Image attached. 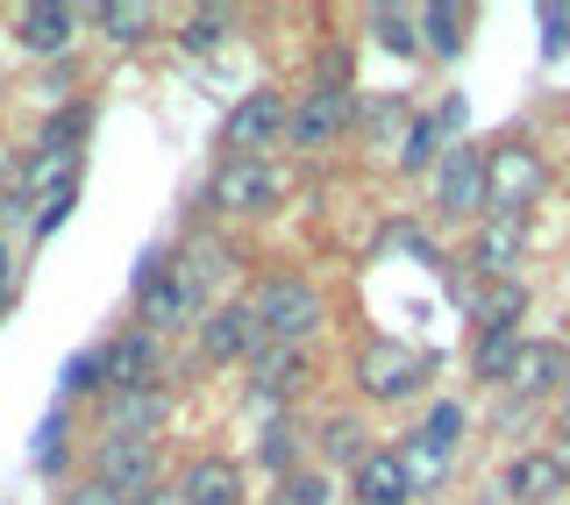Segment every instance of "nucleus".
Here are the masks:
<instances>
[{"label": "nucleus", "instance_id": "cd10ccee", "mask_svg": "<svg viewBox=\"0 0 570 505\" xmlns=\"http://www.w3.org/2000/svg\"><path fill=\"white\" fill-rule=\"evenodd\" d=\"M421 442L435 448V456H450V448L463 442V406H435V413H428V427H421Z\"/></svg>", "mask_w": 570, "mask_h": 505}, {"label": "nucleus", "instance_id": "58836bf2", "mask_svg": "<svg viewBox=\"0 0 570 505\" xmlns=\"http://www.w3.org/2000/svg\"><path fill=\"white\" fill-rule=\"evenodd\" d=\"M557 442H570V406H563V427H557Z\"/></svg>", "mask_w": 570, "mask_h": 505}, {"label": "nucleus", "instance_id": "aec40b11", "mask_svg": "<svg viewBox=\"0 0 570 505\" xmlns=\"http://www.w3.org/2000/svg\"><path fill=\"white\" fill-rule=\"evenodd\" d=\"M107 377H115V392H142L150 385V370H157V335H121V341H107Z\"/></svg>", "mask_w": 570, "mask_h": 505}, {"label": "nucleus", "instance_id": "423d86ee", "mask_svg": "<svg viewBox=\"0 0 570 505\" xmlns=\"http://www.w3.org/2000/svg\"><path fill=\"white\" fill-rule=\"evenodd\" d=\"M485 207V150H471V142H450L435 165V214H450V221H471V214Z\"/></svg>", "mask_w": 570, "mask_h": 505}, {"label": "nucleus", "instance_id": "412c9836", "mask_svg": "<svg viewBox=\"0 0 570 505\" xmlns=\"http://www.w3.org/2000/svg\"><path fill=\"white\" fill-rule=\"evenodd\" d=\"M421 22V50H435V58H463V29H471V14L456 8V0H435V8L414 14Z\"/></svg>", "mask_w": 570, "mask_h": 505}, {"label": "nucleus", "instance_id": "473e14b6", "mask_svg": "<svg viewBox=\"0 0 570 505\" xmlns=\"http://www.w3.org/2000/svg\"><path fill=\"white\" fill-rule=\"evenodd\" d=\"M278 505H328V484H321L314 471H307V477H285V492H278Z\"/></svg>", "mask_w": 570, "mask_h": 505}, {"label": "nucleus", "instance_id": "4c0bfd02", "mask_svg": "<svg viewBox=\"0 0 570 505\" xmlns=\"http://www.w3.org/2000/svg\"><path fill=\"white\" fill-rule=\"evenodd\" d=\"M549 456H557V471L570 477V442H557V448H549Z\"/></svg>", "mask_w": 570, "mask_h": 505}, {"label": "nucleus", "instance_id": "c756f323", "mask_svg": "<svg viewBox=\"0 0 570 505\" xmlns=\"http://www.w3.org/2000/svg\"><path fill=\"white\" fill-rule=\"evenodd\" d=\"M321 448H328L335 463H356V448H364V427H356L350 413H335V420L321 427Z\"/></svg>", "mask_w": 570, "mask_h": 505}, {"label": "nucleus", "instance_id": "20e7f679", "mask_svg": "<svg viewBox=\"0 0 570 505\" xmlns=\"http://www.w3.org/2000/svg\"><path fill=\"white\" fill-rule=\"evenodd\" d=\"M249 306H257V320H264V341H285V349H299V341L321 328V293L299 285V278H272Z\"/></svg>", "mask_w": 570, "mask_h": 505}, {"label": "nucleus", "instance_id": "ea45409f", "mask_svg": "<svg viewBox=\"0 0 570 505\" xmlns=\"http://www.w3.org/2000/svg\"><path fill=\"white\" fill-rule=\"evenodd\" d=\"M0 285H8V242H0Z\"/></svg>", "mask_w": 570, "mask_h": 505}, {"label": "nucleus", "instance_id": "b1692460", "mask_svg": "<svg viewBox=\"0 0 570 505\" xmlns=\"http://www.w3.org/2000/svg\"><path fill=\"white\" fill-rule=\"evenodd\" d=\"M513 356H521V335H478V349H471V370L485 377V385H507V370H513Z\"/></svg>", "mask_w": 570, "mask_h": 505}, {"label": "nucleus", "instance_id": "393cba45", "mask_svg": "<svg viewBox=\"0 0 570 505\" xmlns=\"http://www.w3.org/2000/svg\"><path fill=\"white\" fill-rule=\"evenodd\" d=\"M435 142H442V129L428 115H414V121H406V136L392 142V150H400L392 165H400V171H428V165H435Z\"/></svg>", "mask_w": 570, "mask_h": 505}, {"label": "nucleus", "instance_id": "a211bd4d", "mask_svg": "<svg viewBox=\"0 0 570 505\" xmlns=\"http://www.w3.org/2000/svg\"><path fill=\"white\" fill-rule=\"evenodd\" d=\"M557 492H563V471H557V456H549V448H528V456L507 463V498L513 505H549Z\"/></svg>", "mask_w": 570, "mask_h": 505}, {"label": "nucleus", "instance_id": "f03ea898", "mask_svg": "<svg viewBox=\"0 0 570 505\" xmlns=\"http://www.w3.org/2000/svg\"><path fill=\"white\" fill-rule=\"evenodd\" d=\"M542 186H549V165L534 142H499L485 157V207L492 214H528Z\"/></svg>", "mask_w": 570, "mask_h": 505}, {"label": "nucleus", "instance_id": "a19ab883", "mask_svg": "<svg viewBox=\"0 0 570 505\" xmlns=\"http://www.w3.org/2000/svg\"><path fill=\"white\" fill-rule=\"evenodd\" d=\"M8 299H14V293H8V285H0V314H8Z\"/></svg>", "mask_w": 570, "mask_h": 505}, {"label": "nucleus", "instance_id": "2f4dec72", "mask_svg": "<svg viewBox=\"0 0 570 505\" xmlns=\"http://www.w3.org/2000/svg\"><path fill=\"white\" fill-rule=\"evenodd\" d=\"M100 377H107V356L100 349L94 356H71V364H65V392H94Z\"/></svg>", "mask_w": 570, "mask_h": 505}, {"label": "nucleus", "instance_id": "7ed1b4c3", "mask_svg": "<svg viewBox=\"0 0 570 505\" xmlns=\"http://www.w3.org/2000/svg\"><path fill=\"white\" fill-rule=\"evenodd\" d=\"M207 200L222 207V214H272L285 200V171L264 165V157H228V165L214 171Z\"/></svg>", "mask_w": 570, "mask_h": 505}, {"label": "nucleus", "instance_id": "c9c22d12", "mask_svg": "<svg viewBox=\"0 0 570 505\" xmlns=\"http://www.w3.org/2000/svg\"><path fill=\"white\" fill-rule=\"evenodd\" d=\"M65 505H121V498L107 492V484H71V492H65Z\"/></svg>", "mask_w": 570, "mask_h": 505}, {"label": "nucleus", "instance_id": "f257e3e1", "mask_svg": "<svg viewBox=\"0 0 570 505\" xmlns=\"http://www.w3.org/2000/svg\"><path fill=\"white\" fill-rule=\"evenodd\" d=\"M428 370H435V356L414 349V341H364V349H356V392L379 399V406H392L414 385H428Z\"/></svg>", "mask_w": 570, "mask_h": 505}, {"label": "nucleus", "instance_id": "e433bc0d", "mask_svg": "<svg viewBox=\"0 0 570 505\" xmlns=\"http://www.w3.org/2000/svg\"><path fill=\"white\" fill-rule=\"evenodd\" d=\"M142 505H186V492H178V484H171V492H165V484H157V492L142 498Z\"/></svg>", "mask_w": 570, "mask_h": 505}, {"label": "nucleus", "instance_id": "ddd939ff", "mask_svg": "<svg viewBox=\"0 0 570 505\" xmlns=\"http://www.w3.org/2000/svg\"><path fill=\"white\" fill-rule=\"evenodd\" d=\"M528 257V214H492L471 242V264L478 278H513V264Z\"/></svg>", "mask_w": 570, "mask_h": 505}, {"label": "nucleus", "instance_id": "f8f14e48", "mask_svg": "<svg viewBox=\"0 0 570 505\" xmlns=\"http://www.w3.org/2000/svg\"><path fill=\"white\" fill-rule=\"evenodd\" d=\"M79 22L86 14L71 8V0H36V8L14 14V36H22V50H36V58H58V50H71Z\"/></svg>", "mask_w": 570, "mask_h": 505}, {"label": "nucleus", "instance_id": "9b49d317", "mask_svg": "<svg viewBox=\"0 0 570 505\" xmlns=\"http://www.w3.org/2000/svg\"><path fill=\"white\" fill-rule=\"evenodd\" d=\"M100 420H107V442H150L157 427L171 420V399H165L157 385H142V392H107Z\"/></svg>", "mask_w": 570, "mask_h": 505}, {"label": "nucleus", "instance_id": "39448f33", "mask_svg": "<svg viewBox=\"0 0 570 505\" xmlns=\"http://www.w3.org/2000/svg\"><path fill=\"white\" fill-rule=\"evenodd\" d=\"M94 484H107L121 505H142L157 492V448L150 442H100V456H94Z\"/></svg>", "mask_w": 570, "mask_h": 505}, {"label": "nucleus", "instance_id": "0eeeda50", "mask_svg": "<svg viewBox=\"0 0 570 505\" xmlns=\"http://www.w3.org/2000/svg\"><path fill=\"white\" fill-rule=\"evenodd\" d=\"M200 349L214 356V364H249V356L264 349V320H257V306H249V299L214 306V314L200 320Z\"/></svg>", "mask_w": 570, "mask_h": 505}, {"label": "nucleus", "instance_id": "c85d7f7f", "mask_svg": "<svg viewBox=\"0 0 570 505\" xmlns=\"http://www.w3.org/2000/svg\"><path fill=\"white\" fill-rule=\"evenodd\" d=\"M228 22H236L228 8H200V14L186 22V36H178V43H186V50H214V43L228 36Z\"/></svg>", "mask_w": 570, "mask_h": 505}, {"label": "nucleus", "instance_id": "f3484780", "mask_svg": "<svg viewBox=\"0 0 570 505\" xmlns=\"http://www.w3.org/2000/svg\"><path fill=\"white\" fill-rule=\"evenodd\" d=\"M471 320H478V335H507L513 320L528 314V285H513V278H485V285H471Z\"/></svg>", "mask_w": 570, "mask_h": 505}, {"label": "nucleus", "instance_id": "6ab92c4d", "mask_svg": "<svg viewBox=\"0 0 570 505\" xmlns=\"http://www.w3.org/2000/svg\"><path fill=\"white\" fill-rule=\"evenodd\" d=\"M178 492H186V505H243V471L222 463V456H207L178 477Z\"/></svg>", "mask_w": 570, "mask_h": 505}, {"label": "nucleus", "instance_id": "9d476101", "mask_svg": "<svg viewBox=\"0 0 570 505\" xmlns=\"http://www.w3.org/2000/svg\"><path fill=\"white\" fill-rule=\"evenodd\" d=\"M136 320H142V335H171V328H186V320H200V293H193L178 270H157L136 293Z\"/></svg>", "mask_w": 570, "mask_h": 505}, {"label": "nucleus", "instance_id": "72a5a7b5", "mask_svg": "<svg viewBox=\"0 0 570 505\" xmlns=\"http://www.w3.org/2000/svg\"><path fill=\"white\" fill-rule=\"evenodd\" d=\"M542 50H549V58L570 50V8H542Z\"/></svg>", "mask_w": 570, "mask_h": 505}, {"label": "nucleus", "instance_id": "dca6fc26", "mask_svg": "<svg viewBox=\"0 0 570 505\" xmlns=\"http://www.w3.org/2000/svg\"><path fill=\"white\" fill-rule=\"evenodd\" d=\"M563 377H570V356L557 349V341H521V356H513L507 385L521 392V399H542V392H557Z\"/></svg>", "mask_w": 570, "mask_h": 505}, {"label": "nucleus", "instance_id": "5701e85b", "mask_svg": "<svg viewBox=\"0 0 570 505\" xmlns=\"http://www.w3.org/2000/svg\"><path fill=\"white\" fill-rule=\"evenodd\" d=\"M94 22L115 36V43H142V36L157 29V8H142V0H107V8H94Z\"/></svg>", "mask_w": 570, "mask_h": 505}, {"label": "nucleus", "instance_id": "7c9ffc66", "mask_svg": "<svg viewBox=\"0 0 570 505\" xmlns=\"http://www.w3.org/2000/svg\"><path fill=\"white\" fill-rule=\"evenodd\" d=\"M71 200H79V178H71V186H58V192H43V200H36V236H50V228L71 214Z\"/></svg>", "mask_w": 570, "mask_h": 505}, {"label": "nucleus", "instance_id": "a878e982", "mask_svg": "<svg viewBox=\"0 0 570 505\" xmlns=\"http://www.w3.org/2000/svg\"><path fill=\"white\" fill-rule=\"evenodd\" d=\"M400 463H406V484H414V498H421V492H435V484H442V471H450V456H435L428 442L400 448Z\"/></svg>", "mask_w": 570, "mask_h": 505}, {"label": "nucleus", "instance_id": "2eb2a0df", "mask_svg": "<svg viewBox=\"0 0 570 505\" xmlns=\"http://www.w3.org/2000/svg\"><path fill=\"white\" fill-rule=\"evenodd\" d=\"M406 498H414V484H406L400 448H371V456H356V505H406Z\"/></svg>", "mask_w": 570, "mask_h": 505}, {"label": "nucleus", "instance_id": "4be33fe9", "mask_svg": "<svg viewBox=\"0 0 570 505\" xmlns=\"http://www.w3.org/2000/svg\"><path fill=\"white\" fill-rule=\"evenodd\" d=\"M364 22H371V36H379L392 58H414V50H421V22H414V8H371Z\"/></svg>", "mask_w": 570, "mask_h": 505}, {"label": "nucleus", "instance_id": "6e6552de", "mask_svg": "<svg viewBox=\"0 0 570 505\" xmlns=\"http://www.w3.org/2000/svg\"><path fill=\"white\" fill-rule=\"evenodd\" d=\"M356 121V93L343 86V93H299V107L285 115V142H299V150H321V142H335Z\"/></svg>", "mask_w": 570, "mask_h": 505}, {"label": "nucleus", "instance_id": "4468645a", "mask_svg": "<svg viewBox=\"0 0 570 505\" xmlns=\"http://www.w3.org/2000/svg\"><path fill=\"white\" fill-rule=\"evenodd\" d=\"M249 364H257V377H249V406H278V399H293V392L307 385V356L285 349V341H264Z\"/></svg>", "mask_w": 570, "mask_h": 505}, {"label": "nucleus", "instance_id": "bb28decb", "mask_svg": "<svg viewBox=\"0 0 570 505\" xmlns=\"http://www.w3.org/2000/svg\"><path fill=\"white\" fill-rule=\"evenodd\" d=\"M257 456L272 463V471H293V456H299V427H293V420H272V427H264V442H257Z\"/></svg>", "mask_w": 570, "mask_h": 505}, {"label": "nucleus", "instance_id": "f704fd0d", "mask_svg": "<svg viewBox=\"0 0 570 505\" xmlns=\"http://www.w3.org/2000/svg\"><path fill=\"white\" fill-rule=\"evenodd\" d=\"M392 249H406V257H421V264H442V249L421 236V228H392Z\"/></svg>", "mask_w": 570, "mask_h": 505}, {"label": "nucleus", "instance_id": "1a4fd4ad", "mask_svg": "<svg viewBox=\"0 0 570 505\" xmlns=\"http://www.w3.org/2000/svg\"><path fill=\"white\" fill-rule=\"evenodd\" d=\"M285 115H293V107H285L272 86H264V93H249L236 115H228V129H222L228 157H264V150H272V142L285 136Z\"/></svg>", "mask_w": 570, "mask_h": 505}]
</instances>
